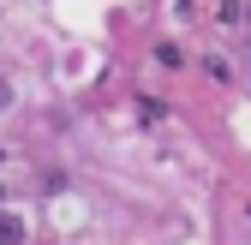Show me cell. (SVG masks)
<instances>
[{
	"instance_id": "cell-1",
	"label": "cell",
	"mask_w": 251,
	"mask_h": 245,
	"mask_svg": "<svg viewBox=\"0 0 251 245\" xmlns=\"http://www.w3.org/2000/svg\"><path fill=\"white\" fill-rule=\"evenodd\" d=\"M0 245H24V221L6 216V209H0Z\"/></svg>"
}]
</instances>
